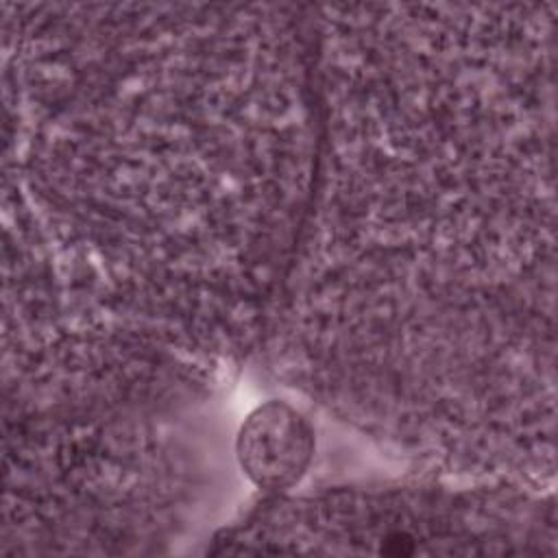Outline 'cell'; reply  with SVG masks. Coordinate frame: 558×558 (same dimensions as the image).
I'll list each match as a JSON object with an SVG mask.
<instances>
[{
  "label": "cell",
  "mask_w": 558,
  "mask_h": 558,
  "mask_svg": "<svg viewBox=\"0 0 558 558\" xmlns=\"http://www.w3.org/2000/svg\"><path fill=\"white\" fill-rule=\"evenodd\" d=\"M235 456L255 486L290 488L305 475L314 458V427L294 405L266 401L240 425Z\"/></svg>",
  "instance_id": "obj_1"
}]
</instances>
